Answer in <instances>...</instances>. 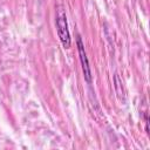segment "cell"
Masks as SVG:
<instances>
[{"instance_id":"obj_2","label":"cell","mask_w":150,"mask_h":150,"mask_svg":"<svg viewBox=\"0 0 150 150\" xmlns=\"http://www.w3.org/2000/svg\"><path fill=\"white\" fill-rule=\"evenodd\" d=\"M77 46H79L80 59H81L82 69H83V73H84L86 80H87L88 82H90V81H91L90 68H89V63H88V60H87V55H86V52H84V48H83V45H82V41H81V38H80V36H77Z\"/></svg>"},{"instance_id":"obj_1","label":"cell","mask_w":150,"mask_h":150,"mask_svg":"<svg viewBox=\"0 0 150 150\" xmlns=\"http://www.w3.org/2000/svg\"><path fill=\"white\" fill-rule=\"evenodd\" d=\"M56 27H57V34L60 36V40H61L63 47L69 48L70 47V35H69L68 25H67V18L61 7L57 9V14H56Z\"/></svg>"}]
</instances>
